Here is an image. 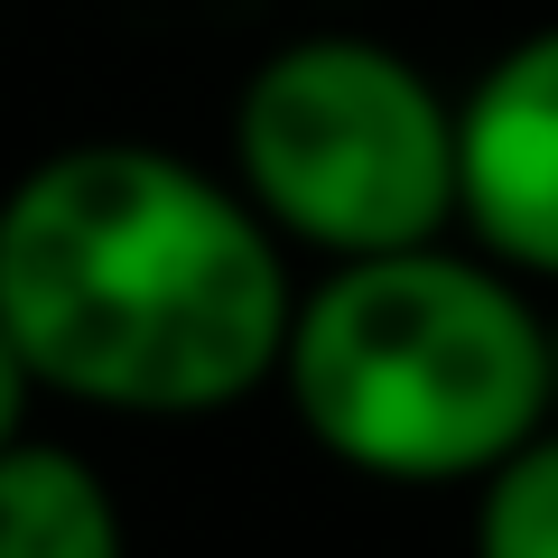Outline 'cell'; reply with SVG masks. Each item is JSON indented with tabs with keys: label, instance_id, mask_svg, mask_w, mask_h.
Listing matches in <instances>:
<instances>
[{
	"label": "cell",
	"instance_id": "obj_8",
	"mask_svg": "<svg viewBox=\"0 0 558 558\" xmlns=\"http://www.w3.org/2000/svg\"><path fill=\"white\" fill-rule=\"evenodd\" d=\"M549 363H558V317H549Z\"/></svg>",
	"mask_w": 558,
	"mask_h": 558
},
{
	"label": "cell",
	"instance_id": "obj_1",
	"mask_svg": "<svg viewBox=\"0 0 558 558\" xmlns=\"http://www.w3.org/2000/svg\"><path fill=\"white\" fill-rule=\"evenodd\" d=\"M289 326V242L233 178L178 149L75 140L0 196V336L47 400L215 418L279 381Z\"/></svg>",
	"mask_w": 558,
	"mask_h": 558
},
{
	"label": "cell",
	"instance_id": "obj_4",
	"mask_svg": "<svg viewBox=\"0 0 558 558\" xmlns=\"http://www.w3.org/2000/svg\"><path fill=\"white\" fill-rule=\"evenodd\" d=\"M465 233L502 270L558 279V20L512 38L457 102Z\"/></svg>",
	"mask_w": 558,
	"mask_h": 558
},
{
	"label": "cell",
	"instance_id": "obj_5",
	"mask_svg": "<svg viewBox=\"0 0 558 558\" xmlns=\"http://www.w3.org/2000/svg\"><path fill=\"white\" fill-rule=\"evenodd\" d=\"M0 558H131L112 475L65 438L0 457Z\"/></svg>",
	"mask_w": 558,
	"mask_h": 558
},
{
	"label": "cell",
	"instance_id": "obj_6",
	"mask_svg": "<svg viewBox=\"0 0 558 558\" xmlns=\"http://www.w3.org/2000/svg\"><path fill=\"white\" fill-rule=\"evenodd\" d=\"M475 558H558V428L475 484Z\"/></svg>",
	"mask_w": 558,
	"mask_h": 558
},
{
	"label": "cell",
	"instance_id": "obj_2",
	"mask_svg": "<svg viewBox=\"0 0 558 558\" xmlns=\"http://www.w3.org/2000/svg\"><path fill=\"white\" fill-rule=\"evenodd\" d=\"M279 391L317 457L373 484H484L558 418V363L502 260L428 242L299 289Z\"/></svg>",
	"mask_w": 558,
	"mask_h": 558
},
{
	"label": "cell",
	"instance_id": "obj_3",
	"mask_svg": "<svg viewBox=\"0 0 558 558\" xmlns=\"http://www.w3.org/2000/svg\"><path fill=\"white\" fill-rule=\"evenodd\" d=\"M233 186L279 242L326 252V270L428 252L465 223V131L400 47L307 28L233 94Z\"/></svg>",
	"mask_w": 558,
	"mask_h": 558
},
{
	"label": "cell",
	"instance_id": "obj_7",
	"mask_svg": "<svg viewBox=\"0 0 558 558\" xmlns=\"http://www.w3.org/2000/svg\"><path fill=\"white\" fill-rule=\"evenodd\" d=\"M38 381H28V363H20V344L0 336V457H20L28 438H38V428H28V410H38Z\"/></svg>",
	"mask_w": 558,
	"mask_h": 558
}]
</instances>
